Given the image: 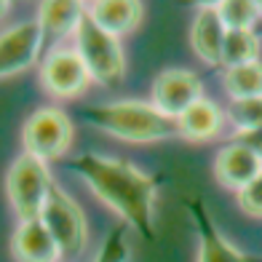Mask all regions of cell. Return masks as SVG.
<instances>
[{"label":"cell","mask_w":262,"mask_h":262,"mask_svg":"<svg viewBox=\"0 0 262 262\" xmlns=\"http://www.w3.org/2000/svg\"><path fill=\"white\" fill-rule=\"evenodd\" d=\"M21 145L27 156H35L46 163L62 158L73 145V121L59 107H40L25 121Z\"/></svg>","instance_id":"obj_5"},{"label":"cell","mask_w":262,"mask_h":262,"mask_svg":"<svg viewBox=\"0 0 262 262\" xmlns=\"http://www.w3.org/2000/svg\"><path fill=\"white\" fill-rule=\"evenodd\" d=\"M228 27L222 25V19L214 6H198L195 19H193V30H190V43L193 51L204 64H220L222 59V43Z\"/></svg>","instance_id":"obj_12"},{"label":"cell","mask_w":262,"mask_h":262,"mask_svg":"<svg viewBox=\"0 0 262 262\" xmlns=\"http://www.w3.org/2000/svg\"><path fill=\"white\" fill-rule=\"evenodd\" d=\"M73 169L91 187L102 204L131 225L142 235H152V206H156V182L128 161L80 152L73 158Z\"/></svg>","instance_id":"obj_1"},{"label":"cell","mask_w":262,"mask_h":262,"mask_svg":"<svg viewBox=\"0 0 262 262\" xmlns=\"http://www.w3.org/2000/svg\"><path fill=\"white\" fill-rule=\"evenodd\" d=\"M238 206L252 217H262V174L238 193Z\"/></svg>","instance_id":"obj_22"},{"label":"cell","mask_w":262,"mask_h":262,"mask_svg":"<svg viewBox=\"0 0 262 262\" xmlns=\"http://www.w3.org/2000/svg\"><path fill=\"white\" fill-rule=\"evenodd\" d=\"M11 11V3H6V0H0V19H3L6 14Z\"/></svg>","instance_id":"obj_24"},{"label":"cell","mask_w":262,"mask_h":262,"mask_svg":"<svg viewBox=\"0 0 262 262\" xmlns=\"http://www.w3.org/2000/svg\"><path fill=\"white\" fill-rule=\"evenodd\" d=\"M89 123L102 128L104 134L118 137L123 142H161L169 139L177 131V118L163 115L152 102H137V99H123V102H110V104H97L83 113Z\"/></svg>","instance_id":"obj_2"},{"label":"cell","mask_w":262,"mask_h":262,"mask_svg":"<svg viewBox=\"0 0 262 262\" xmlns=\"http://www.w3.org/2000/svg\"><path fill=\"white\" fill-rule=\"evenodd\" d=\"M11 254L16 262H59L62 252L54 235L46 230L40 220H25L11 235Z\"/></svg>","instance_id":"obj_11"},{"label":"cell","mask_w":262,"mask_h":262,"mask_svg":"<svg viewBox=\"0 0 262 262\" xmlns=\"http://www.w3.org/2000/svg\"><path fill=\"white\" fill-rule=\"evenodd\" d=\"M257 54H259V38L254 35V30H228L220 64L225 70L241 67L249 62H257Z\"/></svg>","instance_id":"obj_17"},{"label":"cell","mask_w":262,"mask_h":262,"mask_svg":"<svg viewBox=\"0 0 262 262\" xmlns=\"http://www.w3.org/2000/svg\"><path fill=\"white\" fill-rule=\"evenodd\" d=\"M43 40L46 35L38 25V19L19 21V25L0 32V80L30 70L38 62Z\"/></svg>","instance_id":"obj_8"},{"label":"cell","mask_w":262,"mask_h":262,"mask_svg":"<svg viewBox=\"0 0 262 262\" xmlns=\"http://www.w3.org/2000/svg\"><path fill=\"white\" fill-rule=\"evenodd\" d=\"M214 8H217L222 25L228 30H252L262 14V6L246 3V0H225V3H217Z\"/></svg>","instance_id":"obj_19"},{"label":"cell","mask_w":262,"mask_h":262,"mask_svg":"<svg viewBox=\"0 0 262 262\" xmlns=\"http://www.w3.org/2000/svg\"><path fill=\"white\" fill-rule=\"evenodd\" d=\"M225 91L230 99H249V97H262V62H249L241 67L225 70Z\"/></svg>","instance_id":"obj_18"},{"label":"cell","mask_w":262,"mask_h":262,"mask_svg":"<svg viewBox=\"0 0 262 262\" xmlns=\"http://www.w3.org/2000/svg\"><path fill=\"white\" fill-rule=\"evenodd\" d=\"M259 174H262V161L249 147L238 145V142H230V145H225L217 152V161H214V177H217V182L222 187L241 193V190L249 182H254Z\"/></svg>","instance_id":"obj_10"},{"label":"cell","mask_w":262,"mask_h":262,"mask_svg":"<svg viewBox=\"0 0 262 262\" xmlns=\"http://www.w3.org/2000/svg\"><path fill=\"white\" fill-rule=\"evenodd\" d=\"M56 182L51 180L49 163L21 152L6 174V195L8 204L19 214V222L25 220H40V211L49 201V193Z\"/></svg>","instance_id":"obj_4"},{"label":"cell","mask_w":262,"mask_h":262,"mask_svg":"<svg viewBox=\"0 0 262 262\" xmlns=\"http://www.w3.org/2000/svg\"><path fill=\"white\" fill-rule=\"evenodd\" d=\"M235 142H238V145H244V147H249L262 161V126L252 128V131H244V134H235Z\"/></svg>","instance_id":"obj_23"},{"label":"cell","mask_w":262,"mask_h":262,"mask_svg":"<svg viewBox=\"0 0 262 262\" xmlns=\"http://www.w3.org/2000/svg\"><path fill=\"white\" fill-rule=\"evenodd\" d=\"M40 83L56 99H75L89 89L91 75L75 46H54L40 64Z\"/></svg>","instance_id":"obj_7"},{"label":"cell","mask_w":262,"mask_h":262,"mask_svg":"<svg viewBox=\"0 0 262 262\" xmlns=\"http://www.w3.org/2000/svg\"><path fill=\"white\" fill-rule=\"evenodd\" d=\"M75 51L80 54L83 64H86L91 83L113 89L123 80L126 56H123L121 38L104 32L97 21L89 16V11H86V16H83L78 32H75Z\"/></svg>","instance_id":"obj_3"},{"label":"cell","mask_w":262,"mask_h":262,"mask_svg":"<svg viewBox=\"0 0 262 262\" xmlns=\"http://www.w3.org/2000/svg\"><path fill=\"white\" fill-rule=\"evenodd\" d=\"M128 257V241H126V230L118 228L113 230V235L102 244L99 254L94 257V262H126Z\"/></svg>","instance_id":"obj_21"},{"label":"cell","mask_w":262,"mask_h":262,"mask_svg":"<svg viewBox=\"0 0 262 262\" xmlns=\"http://www.w3.org/2000/svg\"><path fill=\"white\" fill-rule=\"evenodd\" d=\"M198 99H204V86L190 70H163L152 83V104L169 118H180Z\"/></svg>","instance_id":"obj_9"},{"label":"cell","mask_w":262,"mask_h":262,"mask_svg":"<svg viewBox=\"0 0 262 262\" xmlns=\"http://www.w3.org/2000/svg\"><path fill=\"white\" fill-rule=\"evenodd\" d=\"M40 222L54 235L62 257H75L86 249V238H89L86 217H83L80 206L59 185L51 187L49 201H46V206L40 211Z\"/></svg>","instance_id":"obj_6"},{"label":"cell","mask_w":262,"mask_h":262,"mask_svg":"<svg viewBox=\"0 0 262 262\" xmlns=\"http://www.w3.org/2000/svg\"><path fill=\"white\" fill-rule=\"evenodd\" d=\"M86 11L104 32L115 35V38L134 32L145 16V8L137 0H99V3L86 6Z\"/></svg>","instance_id":"obj_13"},{"label":"cell","mask_w":262,"mask_h":262,"mask_svg":"<svg viewBox=\"0 0 262 262\" xmlns=\"http://www.w3.org/2000/svg\"><path fill=\"white\" fill-rule=\"evenodd\" d=\"M83 16H86V6L75 3V0H49L38 8V25L46 38H67L80 27Z\"/></svg>","instance_id":"obj_15"},{"label":"cell","mask_w":262,"mask_h":262,"mask_svg":"<svg viewBox=\"0 0 262 262\" xmlns=\"http://www.w3.org/2000/svg\"><path fill=\"white\" fill-rule=\"evenodd\" d=\"M225 118L235 128V134L252 131L262 126V97H249V99H230Z\"/></svg>","instance_id":"obj_20"},{"label":"cell","mask_w":262,"mask_h":262,"mask_svg":"<svg viewBox=\"0 0 262 262\" xmlns=\"http://www.w3.org/2000/svg\"><path fill=\"white\" fill-rule=\"evenodd\" d=\"M222 123H225V113L220 110V104L204 97L177 118V131H180V137L190 142H209L220 137Z\"/></svg>","instance_id":"obj_14"},{"label":"cell","mask_w":262,"mask_h":262,"mask_svg":"<svg viewBox=\"0 0 262 262\" xmlns=\"http://www.w3.org/2000/svg\"><path fill=\"white\" fill-rule=\"evenodd\" d=\"M193 214H195V225H198V233H201L198 262H246V254L241 249H235L228 238L211 225L209 211H206L204 204H195Z\"/></svg>","instance_id":"obj_16"}]
</instances>
